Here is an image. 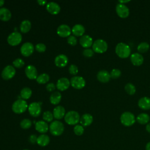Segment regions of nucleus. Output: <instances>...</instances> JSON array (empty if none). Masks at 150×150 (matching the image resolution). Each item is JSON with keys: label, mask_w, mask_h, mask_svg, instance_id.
<instances>
[{"label": "nucleus", "mask_w": 150, "mask_h": 150, "mask_svg": "<svg viewBox=\"0 0 150 150\" xmlns=\"http://www.w3.org/2000/svg\"><path fill=\"white\" fill-rule=\"evenodd\" d=\"M115 51L117 55L122 59L127 58L131 54L130 47L123 42H120L117 45Z\"/></svg>", "instance_id": "f257e3e1"}, {"label": "nucleus", "mask_w": 150, "mask_h": 150, "mask_svg": "<svg viewBox=\"0 0 150 150\" xmlns=\"http://www.w3.org/2000/svg\"><path fill=\"white\" fill-rule=\"evenodd\" d=\"M63 124L57 120L52 121L49 125V131L52 135L54 136H59L63 133L64 131Z\"/></svg>", "instance_id": "f03ea898"}, {"label": "nucleus", "mask_w": 150, "mask_h": 150, "mask_svg": "<svg viewBox=\"0 0 150 150\" xmlns=\"http://www.w3.org/2000/svg\"><path fill=\"white\" fill-rule=\"evenodd\" d=\"M28 108L26 101L23 99L16 100L12 104V110L16 114H22Z\"/></svg>", "instance_id": "7ed1b4c3"}, {"label": "nucleus", "mask_w": 150, "mask_h": 150, "mask_svg": "<svg viewBox=\"0 0 150 150\" xmlns=\"http://www.w3.org/2000/svg\"><path fill=\"white\" fill-rule=\"evenodd\" d=\"M92 48L94 52H96L97 53H103L107 51L108 49V44L103 39H97L93 42Z\"/></svg>", "instance_id": "20e7f679"}, {"label": "nucleus", "mask_w": 150, "mask_h": 150, "mask_svg": "<svg viewBox=\"0 0 150 150\" xmlns=\"http://www.w3.org/2000/svg\"><path fill=\"white\" fill-rule=\"evenodd\" d=\"M80 117L76 111H70L64 115V121L69 125H77L80 121Z\"/></svg>", "instance_id": "39448f33"}, {"label": "nucleus", "mask_w": 150, "mask_h": 150, "mask_svg": "<svg viewBox=\"0 0 150 150\" xmlns=\"http://www.w3.org/2000/svg\"><path fill=\"white\" fill-rule=\"evenodd\" d=\"M120 121L122 125L126 127L132 125L135 122V117L134 115L129 111L123 112L120 117Z\"/></svg>", "instance_id": "423d86ee"}, {"label": "nucleus", "mask_w": 150, "mask_h": 150, "mask_svg": "<svg viewBox=\"0 0 150 150\" xmlns=\"http://www.w3.org/2000/svg\"><path fill=\"white\" fill-rule=\"evenodd\" d=\"M22 39L21 34L18 32H13L9 35L7 38L8 43L11 46L19 45Z\"/></svg>", "instance_id": "0eeeda50"}, {"label": "nucleus", "mask_w": 150, "mask_h": 150, "mask_svg": "<svg viewBox=\"0 0 150 150\" xmlns=\"http://www.w3.org/2000/svg\"><path fill=\"white\" fill-rule=\"evenodd\" d=\"M71 86L76 89H81L86 85V81L81 76H74L70 79Z\"/></svg>", "instance_id": "6e6552de"}, {"label": "nucleus", "mask_w": 150, "mask_h": 150, "mask_svg": "<svg viewBox=\"0 0 150 150\" xmlns=\"http://www.w3.org/2000/svg\"><path fill=\"white\" fill-rule=\"evenodd\" d=\"M16 73L15 68L11 65L5 66L1 73V76L3 79L8 80L14 77Z\"/></svg>", "instance_id": "1a4fd4ad"}, {"label": "nucleus", "mask_w": 150, "mask_h": 150, "mask_svg": "<svg viewBox=\"0 0 150 150\" xmlns=\"http://www.w3.org/2000/svg\"><path fill=\"white\" fill-rule=\"evenodd\" d=\"M115 11L118 16L121 18H126L129 14V10L125 4H118L115 7Z\"/></svg>", "instance_id": "9d476101"}, {"label": "nucleus", "mask_w": 150, "mask_h": 150, "mask_svg": "<svg viewBox=\"0 0 150 150\" xmlns=\"http://www.w3.org/2000/svg\"><path fill=\"white\" fill-rule=\"evenodd\" d=\"M28 108L29 114L34 117H38L40 114L42 110L40 104L37 102H33L30 103Z\"/></svg>", "instance_id": "9b49d317"}, {"label": "nucleus", "mask_w": 150, "mask_h": 150, "mask_svg": "<svg viewBox=\"0 0 150 150\" xmlns=\"http://www.w3.org/2000/svg\"><path fill=\"white\" fill-rule=\"evenodd\" d=\"M34 51V46L30 42H25L24 43L21 47V54L25 56L28 57L31 55Z\"/></svg>", "instance_id": "f8f14e48"}, {"label": "nucleus", "mask_w": 150, "mask_h": 150, "mask_svg": "<svg viewBox=\"0 0 150 150\" xmlns=\"http://www.w3.org/2000/svg\"><path fill=\"white\" fill-rule=\"evenodd\" d=\"M71 32V29L69 26L66 24H62L57 29V33L59 36L65 38L69 37Z\"/></svg>", "instance_id": "ddd939ff"}, {"label": "nucleus", "mask_w": 150, "mask_h": 150, "mask_svg": "<svg viewBox=\"0 0 150 150\" xmlns=\"http://www.w3.org/2000/svg\"><path fill=\"white\" fill-rule=\"evenodd\" d=\"M25 72L26 76H27V77L30 80L36 79V78L38 77L37 69L34 66H33L32 64L28 65L26 67Z\"/></svg>", "instance_id": "4468645a"}, {"label": "nucleus", "mask_w": 150, "mask_h": 150, "mask_svg": "<svg viewBox=\"0 0 150 150\" xmlns=\"http://www.w3.org/2000/svg\"><path fill=\"white\" fill-rule=\"evenodd\" d=\"M70 85V81L66 77H62L59 79L56 83V87L60 91H64L67 90Z\"/></svg>", "instance_id": "2eb2a0df"}, {"label": "nucleus", "mask_w": 150, "mask_h": 150, "mask_svg": "<svg viewBox=\"0 0 150 150\" xmlns=\"http://www.w3.org/2000/svg\"><path fill=\"white\" fill-rule=\"evenodd\" d=\"M54 63L59 67H65L68 63V58L66 55L60 54L55 57Z\"/></svg>", "instance_id": "dca6fc26"}, {"label": "nucleus", "mask_w": 150, "mask_h": 150, "mask_svg": "<svg viewBox=\"0 0 150 150\" xmlns=\"http://www.w3.org/2000/svg\"><path fill=\"white\" fill-rule=\"evenodd\" d=\"M46 9L50 13L56 15L60 12V6L55 2H49L46 4Z\"/></svg>", "instance_id": "f3484780"}, {"label": "nucleus", "mask_w": 150, "mask_h": 150, "mask_svg": "<svg viewBox=\"0 0 150 150\" xmlns=\"http://www.w3.org/2000/svg\"><path fill=\"white\" fill-rule=\"evenodd\" d=\"M131 62L132 64L136 66H141L144 62V57L139 53H134L131 55Z\"/></svg>", "instance_id": "a211bd4d"}, {"label": "nucleus", "mask_w": 150, "mask_h": 150, "mask_svg": "<svg viewBox=\"0 0 150 150\" xmlns=\"http://www.w3.org/2000/svg\"><path fill=\"white\" fill-rule=\"evenodd\" d=\"M97 80L101 83H107L110 80V74L105 70H100L97 74Z\"/></svg>", "instance_id": "6ab92c4d"}, {"label": "nucleus", "mask_w": 150, "mask_h": 150, "mask_svg": "<svg viewBox=\"0 0 150 150\" xmlns=\"http://www.w3.org/2000/svg\"><path fill=\"white\" fill-rule=\"evenodd\" d=\"M35 129L38 132L42 134L48 131L49 127L47 123L45 121H39L35 124Z\"/></svg>", "instance_id": "aec40b11"}, {"label": "nucleus", "mask_w": 150, "mask_h": 150, "mask_svg": "<svg viewBox=\"0 0 150 150\" xmlns=\"http://www.w3.org/2000/svg\"><path fill=\"white\" fill-rule=\"evenodd\" d=\"M80 43L82 46V47L87 49L93 45V39L90 36L88 35H83L80 38Z\"/></svg>", "instance_id": "412c9836"}, {"label": "nucleus", "mask_w": 150, "mask_h": 150, "mask_svg": "<svg viewBox=\"0 0 150 150\" xmlns=\"http://www.w3.org/2000/svg\"><path fill=\"white\" fill-rule=\"evenodd\" d=\"M138 105L142 110H150V98L148 97H141L138 101Z\"/></svg>", "instance_id": "4be33fe9"}, {"label": "nucleus", "mask_w": 150, "mask_h": 150, "mask_svg": "<svg viewBox=\"0 0 150 150\" xmlns=\"http://www.w3.org/2000/svg\"><path fill=\"white\" fill-rule=\"evenodd\" d=\"M93 121V116L88 114L86 113L84 114L80 119V122L81 125L83 127H87L91 124Z\"/></svg>", "instance_id": "5701e85b"}, {"label": "nucleus", "mask_w": 150, "mask_h": 150, "mask_svg": "<svg viewBox=\"0 0 150 150\" xmlns=\"http://www.w3.org/2000/svg\"><path fill=\"white\" fill-rule=\"evenodd\" d=\"M65 109L62 105H58L53 109V114L54 118L57 120H60L65 115Z\"/></svg>", "instance_id": "b1692460"}, {"label": "nucleus", "mask_w": 150, "mask_h": 150, "mask_svg": "<svg viewBox=\"0 0 150 150\" xmlns=\"http://www.w3.org/2000/svg\"><path fill=\"white\" fill-rule=\"evenodd\" d=\"M71 32L76 36H82L85 32V28L81 24H76L73 26Z\"/></svg>", "instance_id": "393cba45"}, {"label": "nucleus", "mask_w": 150, "mask_h": 150, "mask_svg": "<svg viewBox=\"0 0 150 150\" xmlns=\"http://www.w3.org/2000/svg\"><path fill=\"white\" fill-rule=\"evenodd\" d=\"M49 142L50 138L47 135L45 134H42L38 137L36 143L38 145L40 146H46L49 144Z\"/></svg>", "instance_id": "a878e982"}, {"label": "nucleus", "mask_w": 150, "mask_h": 150, "mask_svg": "<svg viewBox=\"0 0 150 150\" xmlns=\"http://www.w3.org/2000/svg\"><path fill=\"white\" fill-rule=\"evenodd\" d=\"M12 16L11 11L6 8H0V19L3 21H9Z\"/></svg>", "instance_id": "bb28decb"}, {"label": "nucleus", "mask_w": 150, "mask_h": 150, "mask_svg": "<svg viewBox=\"0 0 150 150\" xmlns=\"http://www.w3.org/2000/svg\"><path fill=\"white\" fill-rule=\"evenodd\" d=\"M62 99V95L59 91H54V93H52L49 100L50 102L54 105L58 104Z\"/></svg>", "instance_id": "cd10ccee"}, {"label": "nucleus", "mask_w": 150, "mask_h": 150, "mask_svg": "<svg viewBox=\"0 0 150 150\" xmlns=\"http://www.w3.org/2000/svg\"><path fill=\"white\" fill-rule=\"evenodd\" d=\"M136 120L139 124L144 125L148 123L150 120V117L148 114L141 113L137 117Z\"/></svg>", "instance_id": "c85d7f7f"}, {"label": "nucleus", "mask_w": 150, "mask_h": 150, "mask_svg": "<svg viewBox=\"0 0 150 150\" xmlns=\"http://www.w3.org/2000/svg\"><path fill=\"white\" fill-rule=\"evenodd\" d=\"M31 28V22L29 20L23 21L20 25V30L22 33L28 32Z\"/></svg>", "instance_id": "c756f323"}, {"label": "nucleus", "mask_w": 150, "mask_h": 150, "mask_svg": "<svg viewBox=\"0 0 150 150\" xmlns=\"http://www.w3.org/2000/svg\"><path fill=\"white\" fill-rule=\"evenodd\" d=\"M32 91L31 89L29 87H24L21 91V96L23 98V100L29 99L32 96Z\"/></svg>", "instance_id": "7c9ffc66"}, {"label": "nucleus", "mask_w": 150, "mask_h": 150, "mask_svg": "<svg viewBox=\"0 0 150 150\" xmlns=\"http://www.w3.org/2000/svg\"><path fill=\"white\" fill-rule=\"evenodd\" d=\"M149 49V45L146 42H142L140 43L137 46V50L140 53H144L146 52Z\"/></svg>", "instance_id": "2f4dec72"}, {"label": "nucleus", "mask_w": 150, "mask_h": 150, "mask_svg": "<svg viewBox=\"0 0 150 150\" xmlns=\"http://www.w3.org/2000/svg\"><path fill=\"white\" fill-rule=\"evenodd\" d=\"M49 76L47 73H42L38 76L36 78V81L39 84H45L48 82L49 80Z\"/></svg>", "instance_id": "473e14b6"}, {"label": "nucleus", "mask_w": 150, "mask_h": 150, "mask_svg": "<svg viewBox=\"0 0 150 150\" xmlns=\"http://www.w3.org/2000/svg\"><path fill=\"white\" fill-rule=\"evenodd\" d=\"M125 91L129 95H134L136 92V87L135 86L131 83H127L125 84L124 87Z\"/></svg>", "instance_id": "72a5a7b5"}, {"label": "nucleus", "mask_w": 150, "mask_h": 150, "mask_svg": "<svg viewBox=\"0 0 150 150\" xmlns=\"http://www.w3.org/2000/svg\"><path fill=\"white\" fill-rule=\"evenodd\" d=\"M32 125V121L28 118H25L22 120L20 122V126L22 128L26 129L29 128Z\"/></svg>", "instance_id": "f704fd0d"}, {"label": "nucleus", "mask_w": 150, "mask_h": 150, "mask_svg": "<svg viewBox=\"0 0 150 150\" xmlns=\"http://www.w3.org/2000/svg\"><path fill=\"white\" fill-rule=\"evenodd\" d=\"M73 131L76 135L80 136L84 133V129L83 126H82L81 125L77 124L74 126V127L73 128Z\"/></svg>", "instance_id": "c9c22d12"}, {"label": "nucleus", "mask_w": 150, "mask_h": 150, "mask_svg": "<svg viewBox=\"0 0 150 150\" xmlns=\"http://www.w3.org/2000/svg\"><path fill=\"white\" fill-rule=\"evenodd\" d=\"M53 114L49 111H45L43 114V119L46 122H51L53 119Z\"/></svg>", "instance_id": "e433bc0d"}, {"label": "nucleus", "mask_w": 150, "mask_h": 150, "mask_svg": "<svg viewBox=\"0 0 150 150\" xmlns=\"http://www.w3.org/2000/svg\"><path fill=\"white\" fill-rule=\"evenodd\" d=\"M110 77L112 79H115L120 77L121 75V71L118 69H114L110 72Z\"/></svg>", "instance_id": "4c0bfd02"}, {"label": "nucleus", "mask_w": 150, "mask_h": 150, "mask_svg": "<svg viewBox=\"0 0 150 150\" xmlns=\"http://www.w3.org/2000/svg\"><path fill=\"white\" fill-rule=\"evenodd\" d=\"M13 64L17 68H21L24 66L25 62L21 58H17L13 62Z\"/></svg>", "instance_id": "58836bf2"}, {"label": "nucleus", "mask_w": 150, "mask_h": 150, "mask_svg": "<svg viewBox=\"0 0 150 150\" xmlns=\"http://www.w3.org/2000/svg\"><path fill=\"white\" fill-rule=\"evenodd\" d=\"M35 49L38 52H44L46 49V45L43 43H39L35 46Z\"/></svg>", "instance_id": "ea45409f"}, {"label": "nucleus", "mask_w": 150, "mask_h": 150, "mask_svg": "<svg viewBox=\"0 0 150 150\" xmlns=\"http://www.w3.org/2000/svg\"><path fill=\"white\" fill-rule=\"evenodd\" d=\"M78 71V67L75 64H71L69 67V71L72 75H76Z\"/></svg>", "instance_id": "a19ab883"}, {"label": "nucleus", "mask_w": 150, "mask_h": 150, "mask_svg": "<svg viewBox=\"0 0 150 150\" xmlns=\"http://www.w3.org/2000/svg\"><path fill=\"white\" fill-rule=\"evenodd\" d=\"M67 43L69 44H70V45L72 46H74L77 44V38H76V36H73V35H70L68 38H67Z\"/></svg>", "instance_id": "79ce46f5"}, {"label": "nucleus", "mask_w": 150, "mask_h": 150, "mask_svg": "<svg viewBox=\"0 0 150 150\" xmlns=\"http://www.w3.org/2000/svg\"><path fill=\"white\" fill-rule=\"evenodd\" d=\"M83 54L86 57H91L94 54V51L93 50V49H91L89 48L85 49L83 51Z\"/></svg>", "instance_id": "37998d69"}, {"label": "nucleus", "mask_w": 150, "mask_h": 150, "mask_svg": "<svg viewBox=\"0 0 150 150\" xmlns=\"http://www.w3.org/2000/svg\"><path fill=\"white\" fill-rule=\"evenodd\" d=\"M37 138H38V137H36V135H35V134H32V135H30L29 136V141L31 144H34L36 143V142H37Z\"/></svg>", "instance_id": "c03bdc74"}, {"label": "nucleus", "mask_w": 150, "mask_h": 150, "mask_svg": "<svg viewBox=\"0 0 150 150\" xmlns=\"http://www.w3.org/2000/svg\"><path fill=\"white\" fill-rule=\"evenodd\" d=\"M55 87H56V86H55V85L53 83H48L46 85V89H47V90L48 91H54V89H55Z\"/></svg>", "instance_id": "a18cd8bd"}, {"label": "nucleus", "mask_w": 150, "mask_h": 150, "mask_svg": "<svg viewBox=\"0 0 150 150\" xmlns=\"http://www.w3.org/2000/svg\"><path fill=\"white\" fill-rule=\"evenodd\" d=\"M37 2L40 5H44L46 4H47V1L46 0H38Z\"/></svg>", "instance_id": "49530a36"}, {"label": "nucleus", "mask_w": 150, "mask_h": 150, "mask_svg": "<svg viewBox=\"0 0 150 150\" xmlns=\"http://www.w3.org/2000/svg\"><path fill=\"white\" fill-rule=\"evenodd\" d=\"M146 130L149 133H150V122H149V123H148L147 125H146Z\"/></svg>", "instance_id": "de8ad7c7"}, {"label": "nucleus", "mask_w": 150, "mask_h": 150, "mask_svg": "<svg viewBox=\"0 0 150 150\" xmlns=\"http://www.w3.org/2000/svg\"><path fill=\"white\" fill-rule=\"evenodd\" d=\"M145 149H146V150H150V142H149L146 144Z\"/></svg>", "instance_id": "09e8293b"}, {"label": "nucleus", "mask_w": 150, "mask_h": 150, "mask_svg": "<svg viewBox=\"0 0 150 150\" xmlns=\"http://www.w3.org/2000/svg\"><path fill=\"white\" fill-rule=\"evenodd\" d=\"M129 2V1H119V2H120V4H124V3H127V2Z\"/></svg>", "instance_id": "8fccbe9b"}, {"label": "nucleus", "mask_w": 150, "mask_h": 150, "mask_svg": "<svg viewBox=\"0 0 150 150\" xmlns=\"http://www.w3.org/2000/svg\"><path fill=\"white\" fill-rule=\"evenodd\" d=\"M5 1L4 0H0V7H1L4 4Z\"/></svg>", "instance_id": "3c124183"}, {"label": "nucleus", "mask_w": 150, "mask_h": 150, "mask_svg": "<svg viewBox=\"0 0 150 150\" xmlns=\"http://www.w3.org/2000/svg\"><path fill=\"white\" fill-rule=\"evenodd\" d=\"M23 150H29V149H23Z\"/></svg>", "instance_id": "603ef678"}]
</instances>
